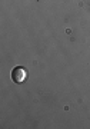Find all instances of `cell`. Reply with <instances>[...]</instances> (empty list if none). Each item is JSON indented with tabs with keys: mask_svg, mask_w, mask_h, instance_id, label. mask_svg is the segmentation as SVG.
I'll return each mask as SVG.
<instances>
[{
	"mask_svg": "<svg viewBox=\"0 0 90 129\" xmlns=\"http://www.w3.org/2000/svg\"><path fill=\"white\" fill-rule=\"evenodd\" d=\"M27 78V72L23 66H16L12 70V80L14 83H23Z\"/></svg>",
	"mask_w": 90,
	"mask_h": 129,
	"instance_id": "6da1fadb",
	"label": "cell"
}]
</instances>
